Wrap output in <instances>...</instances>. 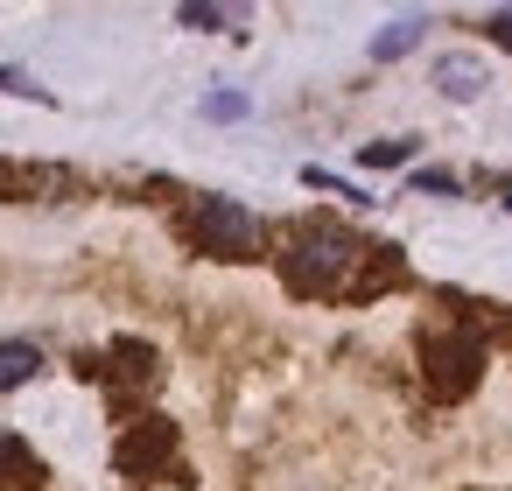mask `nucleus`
Wrapping results in <instances>:
<instances>
[{"label": "nucleus", "instance_id": "f257e3e1", "mask_svg": "<svg viewBox=\"0 0 512 491\" xmlns=\"http://www.w3.org/2000/svg\"><path fill=\"white\" fill-rule=\"evenodd\" d=\"M365 253L372 246H358V232H344L337 218H302V225H288V239H281V281L295 288V295H351L358 281V267H365Z\"/></svg>", "mask_w": 512, "mask_h": 491}, {"label": "nucleus", "instance_id": "f03ea898", "mask_svg": "<svg viewBox=\"0 0 512 491\" xmlns=\"http://www.w3.org/2000/svg\"><path fill=\"white\" fill-rule=\"evenodd\" d=\"M183 232L197 239V253H211V260H253L260 253V218L239 204V197H190V218H183Z\"/></svg>", "mask_w": 512, "mask_h": 491}, {"label": "nucleus", "instance_id": "7ed1b4c3", "mask_svg": "<svg viewBox=\"0 0 512 491\" xmlns=\"http://www.w3.org/2000/svg\"><path fill=\"white\" fill-rule=\"evenodd\" d=\"M421 372H428V393H435V400L477 393V379H484V337H477L470 323L435 330V337L421 344Z\"/></svg>", "mask_w": 512, "mask_h": 491}, {"label": "nucleus", "instance_id": "20e7f679", "mask_svg": "<svg viewBox=\"0 0 512 491\" xmlns=\"http://www.w3.org/2000/svg\"><path fill=\"white\" fill-rule=\"evenodd\" d=\"M176 456V428L162 421V414H141L127 435H120V449H113V463L127 470V477H148V470H162Z\"/></svg>", "mask_w": 512, "mask_h": 491}, {"label": "nucleus", "instance_id": "39448f33", "mask_svg": "<svg viewBox=\"0 0 512 491\" xmlns=\"http://www.w3.org/2000/svg\"><path fill=\"white\" fill-rule=\"evenodd\" d=\"M435 85H442V99H456V106H470V99L484 92V64H477L470 50H449V57L435 64Z\"/></svg>", "mask_w": 512, "mask_h": 491}, {"label": "nucleus", "instance_id": "423d86ee", "mask_svg": "<svg viewBox=\"0 0 512 491\" xmlns=\"http://www.w3.org/2000/svg\"><path fill=\"white\" fill-rule=\"evenodd\" d=\"M43 372V351L36 344H0V393H8V386H29Z\"/></svg>", "mask_w": 512, "mask_h": 491}, {"label": "nucleus", "instance_id": "0eeeda50", "mask_svg": "<svg viewBox=\"0 0 512 491\" xmlns=\"http://www.w3.org/2000/svg\"><path fill=\"white\" fill-rule=\"evenodd\" d=\"M113 358H120V372H127L134 386H155V372H162V365H155V351H148L141 337H120V344H113Z\"/></svg>", "mask_w": 512, "mask_h": 491}, {"label": "nucleus", "instance_id": "6e6552de", "mask_svg": "<svg viewBox=\"0 0 512 491\" xmlns=\"http://www.w3.org/2000/svg\"><path fill=\"white\" fill-rule=\"evenodd\" d=\"M414 43H421V22H393L386 36H372V57H379V64H393V57H407Z\"/></svg>", "mask_w": 512, "mask_h": 491}, {"label": "nucleus", "instance_id": "1a4fd4ad", "mask_svg": "<svg viewBox=\"0 0 512 491\" xmlns=\"http://www.w3.org/2000/svg\"><path fill=\"white\" fill-rule=\"evenodd\" d=\"M358 162H365V169H400V162H414V141H365Z\"/></svg>", "mask_w": 512, "mask_h": 491}, {"label": "nucleus", "instance_id": "9d476101", "mask_svg": "<svg viewBox=\"0 0 512 491\" xmlns=\"http://www.w3.org/2000/svg\"><path fill=\"white\" fill-rule=\"evenodd\" d=\"M414 190H421V197H456L463 183H456L449 169H414Z\"/></svg>", "mask_w": 512, "mask_h": 491}, {"label": "nucleus", "instance_id": "9b49d317", "mask_svg": "<svg viewBox=\"0 0 512 491\" xmlns=\"http://www.w3.org/2000/svg\"><path fill=\"white\" fill-rule=\"evenodd\" d=\"M204 120H246V99L239 92H211L204 99Z\"/></svg>", "mask_w": 512, "mask_h": 491}, {"label": "nucleus", "instance_id": "f8f14e48", "mask_svg": "<svg viewBox=\"0 0 512 491\" xmlns=\"http://www.w3.org/2000/svg\"><path fill=\"white\" fill-rule=\"evenodd\" d=\"M176 22H183V29H218L225 8H197V0H190V8H176Z\"/></svg>", "mask_w": 512, "mask_h": 491}, {"label": "nucleus", "instance_id": "ddd939ff", "mask_svg": "<svg viewBox=\"0 0 512 491\" xmlns=\"http://www.w3.org/2000/svg\"><path fill=\"white\" fill-rule=\"evenodd\" d=\"M0 92H22V99H43V85L29 71H0Z\"/></svg>", "mask_w": 512, "mask_h": 491}, {"label": "nucleus", "instance_id": "4468645a", "mask_svg": "<svg viewBox=\"0 0 512 491\" xmlns=\"http://www.w3.org/2000/svg\"><path fill=\"white\" fill-rule=\"evenodd\" d=\"M484 29H491V43H498V50H512V8H498Z\"/></svg>", "mask_w": 512, "mask_h": 491}, {"label": "nucleus", "instance_id": "2eb2a0df", "mask_svg": "<svg viewBox=\"0 0 512 491\" xmlns=\"http://www.w3.org/2000/svg\"><path fill=\"white\" fill-rule=\"evenodd\" d=\"M22 463H29V456H22V449H15L8 435H0V470H22Z\"/></svg>", "mask_w": 512, "mask_h": 491}, {"label": "nucleus", "instance_id": "dca6fc26", "mask_svg": "<svg viewBox=\"0 0 512 491\" xmlns=\"http://www.w3.org/2000/svg\"><path fill=\"white\" fill-rule=\"evenodd\" d=\"M505 211H512V197H505Z\"/></svg>", "mask_w": 512, "mask_h": 491}]
</instances>
